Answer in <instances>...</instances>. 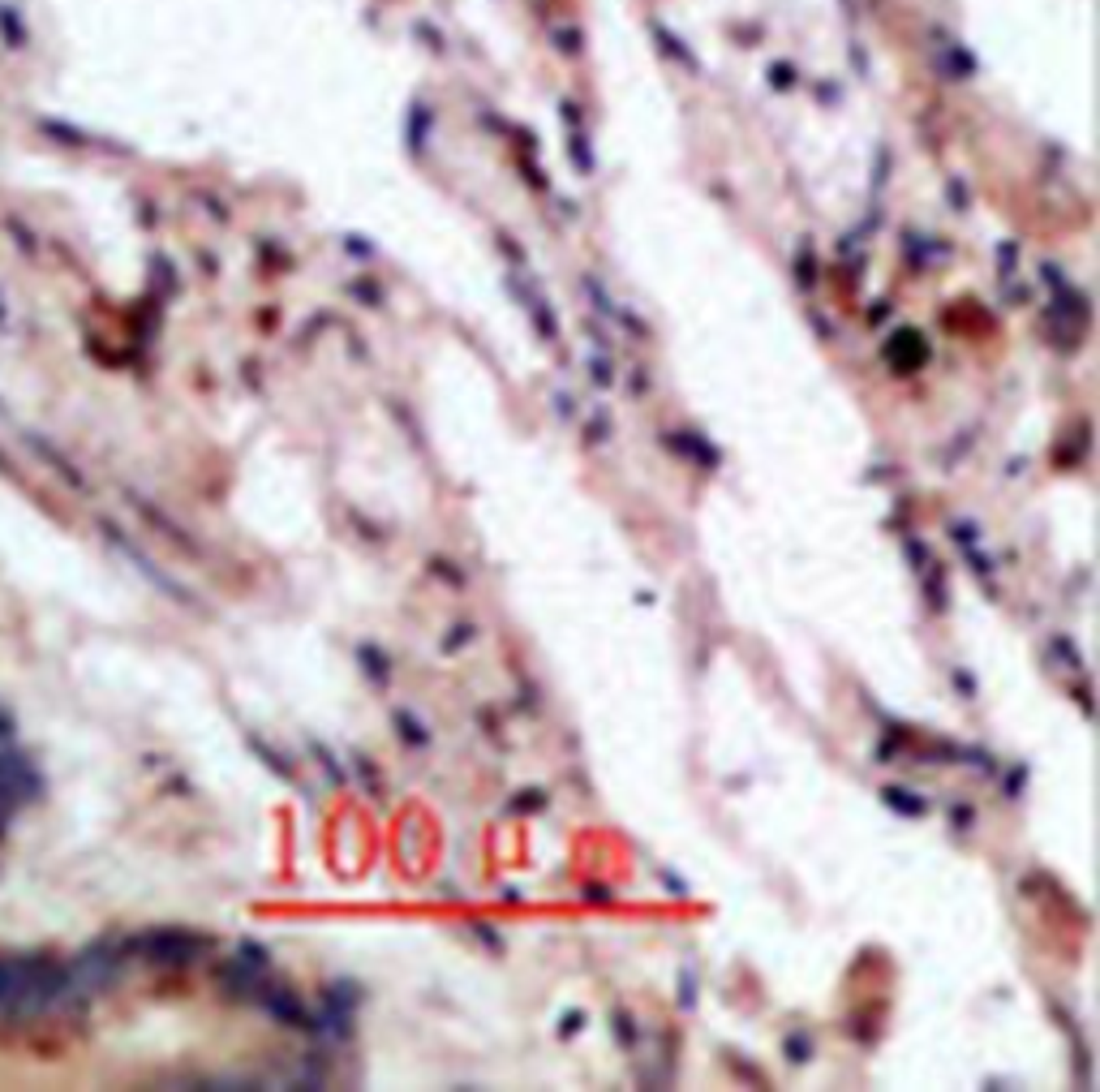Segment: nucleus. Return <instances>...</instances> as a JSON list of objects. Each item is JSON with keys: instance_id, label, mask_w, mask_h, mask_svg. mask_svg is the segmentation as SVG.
<instances>
[{"instance_id": "obj_1", "label": "nucleus", "mask_w": 1100, "mask_h": 1092, "mask_svg": "<svg viewBox=\"0 0 1100 1092\" xmlns=\"http://www.w3.org/2000/svg\"><path fill=\"white\" fill-rule=\"evenodd\" d=\"M65 994H69L65 968H52L39 959H0V1015L5 1019L44 1015Z\"/></svg>"}, {"instance_id": "obj_2", "label": "nucleus", "mask_w": 1100, "mask_h": 1092, "mask_svg": "<svg viewBox=\"0 0 1100 1092\" xmlns=\"http://www.w3.org/2000/svg\"><path fill=\"white\" fill-rule=\"evenodd\" d=\"M142 951L160 959V963H190L207 951V942L194 937V933H146L142 937Z\"/></svg>"}, {"instance_id": "obj_3", "label": "nucleus", "mask_w": 1100, "mask_h": 1092, "mask_svg": "<svg viewBox=\"0 0 1100 1092\" xmlns=\"http://www.w3.org/2000/svg\"><path fill=\"white\" fill-rule=\"evenodd\" d=\"M5 740H9V718L0 714V744H5Z\"/></svg>"}]
</instances>
